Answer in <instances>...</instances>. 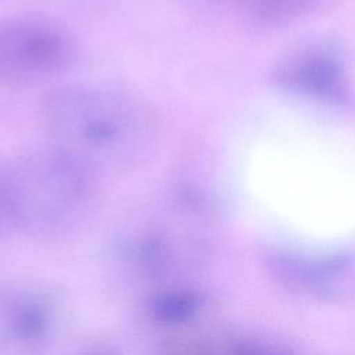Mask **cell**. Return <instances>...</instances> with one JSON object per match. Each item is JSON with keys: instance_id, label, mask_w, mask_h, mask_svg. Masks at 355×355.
Listing matches in <instances>:
<instances>
[{"instance_id": "cell-1", "label": "cell", "mask_w": 355, "mask_h": 355, "mask_svg": "<svg viewBox=\"0 0 355 355\" xmlns=\"http://www.w3.org/2000/svg\"><path fill=\"white\" fill-rule=\"evenodd\" d=\"M212 218L205 197L173 183L135 204L116 223L107 247L112 283L133 301L193 280L208 254Z\"/></svg>"}, {"instance_id": "cell-2", "label": "cell", "mask_w": 355, "mask_h": 355, "mask_svg": "<svg viewBox=\"0 0 355 355\" xmlns=\"http://www.w3.org/2000/svg\"><path fill=\"white\" fill-rule=\"evenodd\" d=\"M39 121L47 143L97 173L128 169L157 143L159 119L139 94L103 85H69L43 96Z\"/></svg>"}, {"instance_id": "cell-3", "label": "cell", "mask_w": 355, "mask_h": 355, "mask_svg": "<svg viewBox=\"0 0 355 355\" xmlns=\"http://www.w3.org/2000/svg\"><path fill=\"white\" fill-rule=\"evenodd\" d=\"M4 172L17 234L62 239L97 209L100 173L50 143L4 162Z\"/></svg>"}, {"instance_id": "cell-4", "label": "cell", "mask_w": 355, "mask_h": 355, "mask_svg": "<svg viewBox=\"0 0 355 355\" xmlns=\"http://www.w3.org/2000/svg\"><path fill=\"white\" fill-rule=\"evenodd\" d=\"M76 58L71 35L42 18L0 22V85L46 82L68 71Z\"/></svg>"}, {"instance_id": "cell-5", "label": "cell", "mask_w": 355, "mask_h": 355, "mask_svg": "<svg viewBox=\"0 0 355 355\" xmlns=\"http://www.w3.org/2000/svg\"><path fill=\"white\" fill-rule=\"evenodd\" d=\"M67 319L61 295L35 282L0 279V352L37 354L58 338Z\"/></svg>"}, {"instance_id": "cell-6", "label": "cell", "mask_w": 355, "mask_h": 355, "mask_svg": "<svg viewBox=\"0 0 355 355\" xmlns=\"http://www.w3.org/2000/svg\"><path fill=\"white\" fill-rule=\"evenodd\" d=\"M141 326L164 336V343L183 337L197 326L209 308L207 293L193 280L153 290L135 301Z\"/></svg>"}, {"instance_id": "cell-7", "label": "cell", "mask_w": 355, "mask_h": 355, "mask_svg": "<svg viewBox=\"0 0 355 355\" xmlns=\"http://www.w3.org/2000/svg\"><path fill=\"white\" fill-rule=\"evenodd\" d=\"M290 85L327 98H343L344 78L338 62L324 54L311 53L300 57L284 71Z\"/></svg>"}, {"instance_id": "cell-8", "label": "cell", "mask_w": 355, "mask_h": 355, "mask_svg": "<svg viewBox=\"0 0 355 355\" xmlns=\"http://www.w3.org/2000/svg\"><path fill=\"white\" fill-rule=\"evenodd\" d=\"M250 10L268 21L287 19L304 11L311 0H247Z\"/></svg>"}]
</instances>
